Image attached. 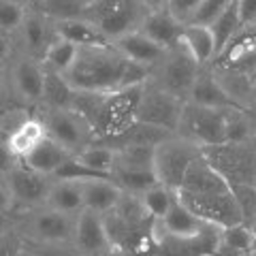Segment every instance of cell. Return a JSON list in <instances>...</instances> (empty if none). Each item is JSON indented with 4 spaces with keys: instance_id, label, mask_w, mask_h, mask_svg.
I'll return each mask as SVG.
<instances>
[{
    "instance_id": "6da1fadb",
    "label": "cell",
    "mask_w": 256,
    "mask_h": 256,
    "mask_svg": "<svg viewBox=\"0 0 256 256\" xmlns=\"http://www.w3.org/2000/svg\"><path fill=\"white\" fill-rule=\"evenodd\" d=\"M126 56L120 54L114 43L79 47L77 60L64 77L75 90L84 92H114L122 88L126 68Z\"/></svg>"
},
{
    "instance_id": "7a4b0ae2",
    "label": "cell",
    "mask_w": 256,
    "mask_h": 256,
    "mask_svg": "<svg viewBox=\"0 0 256 256\" xmlns=\"http://www.w3.org/2000/svg\"><path fill=\"white\" fill-rule=\"evenodd\" d=\"M18 216V233L26 242L38 244H73L75 237V214H64L54 207H34L26 212H15Z\"/></svg>"
},
{
    "instance_id": "3957f363",
    "label": "cell",
    "mask_w": 256,
    "mask_h": 256,
    "mask_svg": "<svg viewBox=\"0 0 256 256\" xmlns=\"http://www.w3.org/2000/svg\"><path fill=\"white\" fill-rule=\"evenodd\" d=\"M203 156L230 186L256 184V137L203 148Z\"/></svg>"
},
{
    "instance_id": "277c9868",
    "label": "cell",
    "mask_w": 256,
    "mask_h": 256,
    "mask_svg": "<svg viewBox=\"0 0 256 256\" xmlns=\"http://www.w3.org/2000/svg\"><path fill=\"white\" fill-rule=\"evenodd\" d=\"M198 70H201V64L192 58V54L186 47L178 43V45L169 47L162 58L158 60V64H154V66L150 68L148 82L162 88L164 92L188 100Z\"/></svg>"
},
{
    "instance_id": "5b68a950",
    "label": "cell",
    "mask_w": 256,
    "mask_h": 256,
    "mask_svg": "<svg viewBox=\"0 0 256 256\" xmlns=\"http://www.w3.org/2000/svg\"><path fill=\"white\" fill-rule=\"evenodd\" d=\"M226 111L228 109L203 107V105H196V102L186 100L182 118H180V124L175 128V134L196 143L201 150L228 141Z\"/></svg>"
},
{
    "instance_id": "8992f818",
    "label": "cell",
    "mask_w": 256,
    "mask_h": 256,
    "mask_svg": "<svg viewBox=\"0 0 256 256\" xmlns=\"http://www.w3.org/2000/svg\"><path fill=\"white\" fill-rule=\"evenodd\" d=\"M148 9L141 0H88L84 18L98 26L114 41L128 30L139 28Z\"/></svg>"
},
{
    "instance_id": "52a82bcc",
    "label": "cell",
    "mask_w": 256,
    "mask_h": 256,
    "mask_svg": "<svg viewBox=\"0 0 256 256\" xmlns=\"http://www.w3.org/2000/svg\"><path fill=\"white\" fill-rule=\"evenodd\" d=\"M203 154V150L180 134H169L154 148V173L164 186L178 190L184 182L190 162Z\"/></svg>"
},
{
    "instance_id": "ba28073f",
    "label": "cell",
    "mask_w": 256,
    "mask_h": 256,
    "mask_svg": "<svg viewBox=\"0 0 256 256\" xmlns=\"http://www.w3.org/2000/svg\"><path fill=\"white\" fill-rule=\"evenodd\" d=\"M41 116L47 128V134L58 141L64 150H68L77 156L82 150L94 143V128L88 124V120L82 118L75 109H34Z\"/></svg>"
},
{
    "instance_id": "9c48e42d",
    "label": "cell",
    "mask_w": 256,
    "mask_h": 256,
    "mask_svg": "<svg viewBox=\"0 0 256 256\" xmlns=\"http://www.w3.org/2000/svg\"><path fill=\"white\" fill-rule=\"evenodd\" d=\"M6 70H9V88L15 102L34 111L41 105L43 98V86H45L43 62L18 50L9 60V64H6Z\"/></svg>"
},
{
    "instance_id": "30bf717a",
    "label": "cell",
    "mask_w": 256,
    "mask_h": 256,
    "mask_svg": "<svg viewBox=\"0 0 256 256\" xmlns=\"http://www.w3.org/2000/svg\"><path fill=\"white\" fill-rule=\"evenodd\" d=\"M184 105H186V100L180 98V96L169 94V92H164L162 88L146 82L141 86V92H139L137 109H134V120L175 132V128L180 124Z\"/></svg>"
},
{
    "instance_id": "8fae6325",
    "label": "cell",
    "mask_w": 256,
    "mask_h": 256,
    "mask_svg": "<svg viewBox=\"0 0 256 256\" xmlns=\"http://www.w3.org/2000/svg\"><path fill=\"white\" fill-rule=\"evenodd\" d=\"M175 192H178L180 201L196 218H201L207 224H214L218 228H226V226H233V224L244 222V216L237 205L233 188L226 192H210V194H196V192H186V190H175Z\"/></svg>"
},
{
    "instance_id": "7c38bea8",
    "label": "cell",
    "mask_w": 256,
    "mask_h": 256,
    "mask_svg": "<svg viewBox=\"0 0 256 256\" xmlns=\"http://www.w3.org/2000/svg\"><path fill=\"white\" fill-rule=\"evenodd\" d=\"M141 86L122 88L107 94L105 107L94 126V141H105L126 130L134 122V109H137Z\"/></svg>"
},
{
    "instance_id": "4fadbf2b",
    "label": "cell",
    "mask_w": 256,
    "mask_h": 256,
    "mask_svg": "<svg viewBox=\"0 0 256 256\" xmlns=\"http://www.w3.org/2000/svg\"><path fill=\"white\" fill-rule=\"evenodd\" d=\"M6 180H9V186L15 198V212L43 207L47 201V194H50L52 184H54L52 175L30 169L22 160L6 173Z\"/></svg>"
},
{
    "instance_id": "5bb4252c",
    "label": "cell",
    "mask_w": 256,
    "mask_h": 256,
    "mask_svg": "<svg viewBox=\"0 0 256 256\" xmlns=\"http://www.w3.org/2000/svg\"><path fill=\"white\" fill-rule=\"evenodd\" d=\"M214 68L230 70L256 82V28H242L218 52L212 62Z\"/></svg>"
},
{
    "instance_id": "9a60e30c",
    "label": "cell",
    "mask_w": 256,
    "mask_h": 256,
    "mask_svg": "<svg viewBox=\"0 0 256 256\" xmlns=\"http://www.w3.org/2000/svg\"><path fill=\"white\" fill-rule=\"evenodd\" d=\"M18 50L32 56V58L43 60L45 52L50 50V45L58 38V32H56V22L47 15L28 9V15L24 20L22 28L18 30V34L13 36Z\"/></svg>"
},
{
    "instance_id": "2e32d148",
    "label": "cell",
    "mask_w": 256,
    "mask_h": 256,
    "mask_svg": "<svg viewBox=\"0 0 256 256\" xmlns=\"http://www.w3.org/2000/svg\"><path fill=\"white\" fill-rule=\"evenodd\" d=\"M73 246L84 256H105L107 252L114 250L105 222H102V214H96L88 207L77 214Z\"/></svg>"
},
{
    "instance_id": "e0dca14e",
    "label": "cell",
    "mask_w": 256,
    "mask_h": 256,
    "mask_svg": "<svg viewBox=\"0 0 256 256\" xmlns=\"http://www.w3.org/2000/svg\"><path fill=\"white\" fill-rule=\"evenodd\" d=\"M188 100L196 102V105H203V107H214V109L242 107L233 96L222 88V84L218 82V77L214 73L212 64L201 66V70H198V75L194 79V86H192V90H190Z\"/></svg>"
},
{
    "instance_id": "ac0fdd59",
    "label": "cell",
    "mask_w": 256,
    "mask_h": 256,
    "mask_svg": "<svg viewBox=\"0 0 256 256\" xmlns=\"http://www.w3.org/2000/svg\"><path fill=\"white\" fill-rule=\"evenodd\" d=\"M114 47L116 50L126 56L130 62H137L141 66L152 68L154 64H158V60L164 56V47H160L158 43H154L148 34H143L139 28L128 30L124 34H120L118 38H114Z\"/></svg>"
},
{
    "instance_id": "d6986e66",
    "label": "cell",
    "mask_w": 256,
    "mask_h": 256,
    "mask_svg": "<svg viewBox=\"0 0 256 256\" xmlns=\"http://www.w3.org/2000/svg\"><path fill=\"white\" fill-rule=\"evenodd\" d=\"M178 190L186 192H196V194H210V192H226L230 190V184L222 178V175L207 162V158L201 154L194 158L188 166L184 182Z\"/></svg>"
},
{
    "instance_id": "ffe728a7",
    "label": "cell",
    "mask_w": 256,
    "mask_h": 256,
    "mask_svg": "<svg viewBox=\"0 0 256 256\" xmlns=\"http://www.w3.org/2000/svg\"><path fill=\"white\" fill-rule=\"evenodd\" d=\"M182 28H184V22L175 18L171 9L148 11L146 18L139 24V30L143 34H148L152 41L158 43L160 47H164V50H169V47L180 43Z\"/></svg>"
},
{
    "instance_id": "44dd1931",
    "label": "cell",
    "mask_w": 256,
    "mask_h": 256,
    "mask_svg": "<svg viewBox=\"0 0 256 256\" xmlns=\"http://www.w3.org/2000/svg\"><path fill=\"white\" fill-rule=\"evenodd\" d=\"M205 226L207 222L196 218L180 198H175V203L171 205L164 218L154 220V233H162L169 237H192L201 233Z\"/></svg>"
},
{
    "instance_id": "7402d4cb",
    "label": "cell",
    "mask_w": 256,
    "mask_h": 256,
    "mask_svg": "<svg viewBox=\"0 0 256 256\" xmlns=\"http://www.w3.org/2000/svg\"><path fill=\"white\" fill-rule=\"evenodd\" d=\"M47 137H50V134H47V128L43 124L41 116H38L36 111H32V114L13 130V134L6 143H9L13 156L18 160H24L30 152H34L38 146H41Z\"/></svg>"
},
{
    "instance_id": "603a6c76",
    "label": "cell",
    "mask_w": 256,
    "mask_h": 256,
    "mask_svg": "<svg viewBox=\"0 0 256 256\" xmlns=\"http://www.w3.org/2000/svg\"><path fill=\"white\" fill-rule=\"evenodd\" d=\"M180 43L192 54V58L201 64V66L212 64L214 58H216V54H218V47H216V38H214L212 28L210 26H201V24H184Z\"/></svg>"
},
{
    "instance_id": "cb8c5ba5",
    "label": "cell",
    "mask_w": 256,
    "mask_h": 256,
    "mask_svg": "<svg viewBox=\"0 0 256 256\" xmlns=\"http://www.w3.org/2000/svg\"><path fill=\"white\" fill-rule=\"evenodd\" d=\"M82 190H84L86 207L96 214H107L109 210H114L124 192L111 178L86 180V182H82Z\"/></svg>"
},
{
    "instance_id": "d4e9b609",
    "label": "cell",
    "mask_w": 256,
    "mask_h": 256,
    "mask_svg": "<svg viewBox=\"0 0 256 256\" xmlns=\"http://www.w3.org/2000/svg\"><path fill=\"white\" fill-rule=\"evenodd\" d=\"M56 32L60 38L75 43L77 47H88V45H107L111 38L102 32L98 26L88 20V18H68V20H58L56 22Z\"/></svg>"
},
{
    "instance_id": "484cf974",
    "label": "cell",
    "mask_w": 256,
    "mask_h": 256,
    "mask_svg": "<svg viewBox=\"0 0 256 256\" xmlns=\"http://www.w3.org/2000/svg\"><path fill=\"white\" fill-rule=\"evenodd\" d=\"M45 205L47 207H54V210H58V212H64V214H75L77 216L82 210H86L82 182L54 180Z\"/></svg>"
},
{
    "instance_id": "4316f807",
    "label": "cell",
    "mask_w": 256,
    "mask_h": 256,
    "mask_svg": "<svg viewBox=\"0 0 256 256\" xmlns=\"http://www.w3.org/2000/svg\"><path fill=\"white\" fill-rule=\"evenodd\" d=\"M70 156H73V154H70L68 150H64L58 141H54L52 137H47L41 146H38L34 152H30V154L24 158L22 162L28 164L30 169H34L38 173L54 175Z\"/></svg>"
},
{
    "instance_id": "83f0119b",
    "label": "cell",
    "mask_w": 256,
    "mask_h": 256,
    "mask_svg": "<svg viewBox=\"0 0 256 256\" xmlns=\"http://www.w3.org/2000/svg\"><path fill=\"white\" fill-rule=\"evenodd\" d=\"M75 92L77 90L68 84V79L64 75L54 73V70L45 68L43 98H41V105H38V107H45V109H70V107H73Z\"/></svg>"
},
{
    "instance_id": "f1b7e54d",
    "label": "cell",
    "mask_w": 256,
    "mask_h": 256,
    "mask_svg": "<svg viewBox=\"0 0 256 256\" xmlns=\"http://www.w3.org/2000/svg\"><path fill=\"white\" fill-rule=\"evenodd\" d=\"M77 52L79 47L75 43L66 41V38H56V41L50 45V50L45 52L43 56V66L47 70H54V73H60V75H66L70 66L75 64L77 60Z\"/></svg>"
},
{
    "instance_id": "f546056e",
    "label": "cell",
    "mask_w": 256,
    "mask_h": 256,
    "mask_svg": "<svg viewBox=\"0 0 256 256\" xmlns=\"http://www.w3.org/2000/svg\"><path fill=\"white\" fill-rule=\"evenodd\" d=\"M88 0H30L28 9L38 11L54 22L68 18H84Z\"/></svg>"
},
{
    "instance_id": "4dcf8cb0",
    "label": "cell",
    "mask_w": 256,
    "mask_h": 256,
    "mask_svg": "<svg viewBox=\"0 0 256 256\" xmlns=\"http://www.w3.org/2000/svg\"><path fill=\"white\" fill-rule=\"evenodd\" d=\"M154 148L156 146L116 148L114 166H122V169H139V171H154ZM114 166H111V169H114Z\"/></svg>"
},
{
    "instance_id": "1f68e13d",
    "label": "cell",
    "mask_w": 256,
    "mask_h": 256,
    "mask_svg": "<svg viewBox=\"0 0 256 256\" xmlns=\"http://www.w3.org/2000/svg\"><path fill=\"white\" fill-rule=\"evenodd\" d=\"M210 28H212V32H214L216 47H218V52H220L222 47L226 45L230 38H233L237 32L244 28L242 20H239V11H237V2H235V0L218 15V18L214 20V24H212ZM216 56H218V54H216Z\"/></svg>"
},
{
    "instance_id": "d6a6232c",
    "label": "cell",
    "mask_w": 256,
    "mask_h": 256,
    "mask_svg": "<svg viewBox=\"0 0 256 256\" xmlns=\"http://www.w3.org/2000/svg\"><path fill=\"white\" fill-rule=\"evenodd\" d=\"M109 175L124 192H134V194H141V192H146L150 186H154V184L158 182L154 171L122 169V166H114Z\"/></svg>"
},
{
    "instance_id": "836d02e7",
    "label": "cell",
    "mask_w": 256,
    "mask_h": 256,
    "mask_svg": "<svg viewBox=\"0 0 256 256\" xmlns=\"http://www.w3.org/2000/svg\"><path fill=\"white\" fill-rule=\"evenodd\" d=\"M141 198H143V203H146L148 212L154 216L156 220H160L171 210V205L175 203V198H178V192L169 186H164V184L156 182L154 186H150L146 192H141Z\"/></svg>"
},
{
    "instance_id": "e575fe53",
    "label": "cell",
    "mask_w": 256,
    "mask_h": 256,
    "mask_svg": "<svg viewBox=\"0 0 256 256\" xmlns=\"http://www.w3.org/2000/svg\"><path fill=\"white\" fill-rule=\"evenodd\" d=\"M77 160L79 162H84L86 166H90V169H94V171L109 175L111 166H114V162H116V150L105 146V143H96L94 141L92 146H88L86 150L79 152Z\"/></svg>"
},
{
    "instance_id": "d590c367",
    "label": "cell",
    "mask_w": 256,
    "mask_h": 256,
    "mask_svg": "<svg viewBox=\"0 0 256 256\" xmlns=\"http://www.w3.org/2000/svg\"><path fill=\"white\" fill-rule=\"evenodd\" d=\"M28 15V6L13 2V0H0V32L15 36Z\"/></svg>"
},
{
    "instance_id": "8d00e7d4",
    "label": "cell",
    "mask_w": 256,
    "mask_h": 256,
    "mask_svg": "<svg viewBox=\"0 0 256 256\" xmlns=\"http://www.w3.org/2000/svg\"><path fill=\"white\" fill-rule=\"evenodd\" d=\"M233 188V194L237 198V205L242 210L244 222L252 224L256 220V184H237Z\"/></svg>"
},
{
    "instance_id": "74e56055",
    "label": "cell",
    "mask_w": 256,
    "mask_h": 256,
    "mask_svg": "<svg viewBox=\"0 0 256 256\" xmlns=\"http://www.w3.org/2000/svg\"><path fill=\"white\" fill-rule=\"evenodd\" d=\"M233 0H201V4L194 9L186 24H201V26H212L214 20L226 9Z\"/></svg>"
},
{
    "instance_id": "f35d334b",
    "label": "cell",
    "mask_w": 256,
    "mask_h": 256,
    "mask_svg": "<svg viewBox=\"0 0 256 256\" xmlns=\"http://www.w3.org/2000/svg\"><path fill=\"white\" fill-rule=\"evenodd\" d=\"M24 246H28L36 256H84L73 244H38L24 239Z\"/></svg>"
},
{
    "instance_id": "ab89813d",
    "label": "cell",
    "mask_w": 256,
    "mask_h": 256,
    "mask_svg": "<svg viewBox=\"0 0 256 256\" xmlns=\"http://www.w3.org/2000/svg\"><path fill=\"white\" fill-rule=\"evenodd\" d=\"M24 248V237L18 230L0 235V256H20Z\"/></svg>"
},
{
    "instance_id": "60d3db41",
    "label": "cell",
    "mask_w": 256,
    "mask_h": 256,
    "mask_svg": "<svg viewBox=\"0 0 256 256\" xmlns=\"http://www.w3.org/2000/svg\"><path fill=\"white\" fill-rule=\"evenodd\" d=\"M201 4V0H169V9L180 22L186 24L190 20V15L194 13V9Z\"/></svg>"
},
{
    "instance_id": "b9f144b4",
    "label": "cell",
    "mask_w": 256,
    "mask_h": 256,
    "mask_svg": "<svg viewBox=\"0 0 256 256\" xmlns=\"http://www.w3.org/2000/svg\"><path fill=\"white\" fill-rule=\"evenodd\" d=\"M9 107H18V102H15L9 88V70L6 66H0V111Z\"/></svg>"
},
{
    "instance_id": "7bdbcfd3",
    "label": "cell",
    "mask_w": 256,
    "mask_h": 256,
    "mask_svg": "<svg viewBox=\"0 0 256 256\" xmlns=\"http://www.w3.org/2000/svg\"><path fill=\"white\" fill-rule=\"evenodd\" d=\"M235 2L244 28H252L256 24V0H235Z\"/></svg>"
},
{
    "instance_id": "ee69618b",
    "label": "cell",
    "mask_w": 256,
    "mask_h": 256,
    "mask_svg": "<svg viewBox=\"0 0 256 256\" xmlns=\"http://www.w3.org/2000/svg\"><path fill=\"white\" fill-rule=\"evenodd\" d=\"M0 212H15V198L9 186V180H6V173H0Z\"/></svg>"
},
{
    "instance_id": "f6af8a7d",
    "label": "cell",
    "mask_w": 256,
    "mask_h": 256,
    "mask_svg": "<svg viewBox=\"0 0 256 256\" xmlns=\"http://www.w3.org/2000/svg\"><path fill=\"white\" fill-rule=\"evenodd\" d=\"M15 52H18L15 38L9 34H0V66H6Z\"/></svg>"
},
{
    "instance_id": "bcb514c9",
    "label": "cell",
    "mask_w": 256,
    "mask_h": 256,
    "mask_svg": "<svg viewBox=\"0 0 256 256\" xmlns=\"http://www.w3.org/2000/svg\"><path fill=\"white\" fill-rule=\"evenodd\" d=\"M20 160L13 156V152L6 141H0V173H9Z\"/></svg>"
},
{
    "instance_id": "7dc6e473",
    "label": "cell",
    "mask_w": 256,
    "mask_h": 256,
    "mask_svg": "<svg viewBox=\"0 0 256 256\" xmlns=\"http://www.w3.org/2000/svg\"><path fill=\"white\" fill-rule=\"evenodd\" d=\"M18 228V216L9 214V212H0V235L11 233V230Z\"/></svg>"
},
{
    "instance_id": "c3c4849f",
    "label": "cell",
    "mask_w": 256,
    "mask_h": 256,
    "mask_svg": "<svg viewBox=\"0 0 256 256\" xmlns=\"http://www.w3.org/2000/svg\"><path fill=\"white\" fill-rule=\"evenodd\" d=\"M148 11H162L169 9V0H141Z\"/></svg>"
},
{
    "instance_id": "681fc988",
    "label": "cell",
    "mask_w": 256,
    "mask_h": 256,
    "mask_svg": "<svg viewBox=\"0 0 256 256\" xmlns=\"http://www.w3.org/2000/svg\"><path fill=\"white\" fill-rule=\"evenodd\" d=\"M20 256H36V254H34V252H32V250H30V248H28V246H24V248H22V252H20Z\"/></svg>"
},
{
    "instance_id": "f907efd6",
    "label": "cell",
    "mask_w": 256,
    "mask_h": 256,
    "mask_svg": "<svg viewBox=\"0 0 256 256\" xmlns=\"http://www.w3.org/2000/svg\"><path fill=\"white\" fill-rule=\"evenodd\" d=\"M105 256H128L126 252H120V250H111V252H107Z\"/></svg>"
},
{
    "instance_id": "816d5d0a",
    "label": "cell",
    "mask_w": 256,
    "mask_h": 256,
    "mask_svg": "<svg viewBox=\"0 0 256 256\" xmlns=\"http://www.w3.org/2000/svg\"><path fill=\"white\" fill-rule=\"evenodd\" d=\"M237 256H256V250H248V252H242V254H237Z\"/></svg>"
},
{
    "instance_id": "f5cc1de1",
    "label": "cell",
    "mask_w": 256,
    "mask_h": 256,
    "mask_svg": "<svg viewBox=\"0 0 256 256\" xmlns=\"http://www.w3.org/2000/svg\"><path fill=\"white\" fill-rule=\"evenodd\" d=\"M13 2H20V4H26V6H30V0H13Z\"/></svg>"
},
{
    "instance_id": "db71d44e",
    "label": "cell",
    "mask_w": 256,
    "mask_h": 256,
    "mask_svg": "<svg viewBox=\"0 0 256 256\" xmlns=\"http://www.w3.org/2000/svg\"><path fill=\"white\" fill-rule=\"evenodd\" d=\"M250 228H252V233H254V239H256V220L250 224Z\"/></svg>"
},
{
    "instance_id": "11a10c76",
    "label": "cell",
    "mask_w": 256,
    "mask_h": 256,
    "mask_svg": "<svg viewBox=\"0 0 256 256\" xmlns=\"http://www.w3.org/2000/svg\"><path fill=\"white\" fill-rule=\"evenodd\" d=\"M252 28H256V24H254V26H252Z\"/></svg>"
},
{
    "instance_id": "9f6ffc18",
    "label": "cell",
    "mask_w": 256,
    "mask_h": 256,
    "mask_svg": "<svg viewBox=\"0 0 256 256\" xmlns=\"http://www.w3.org/2000/svg\"><path fill=\"white\" fill-rule=\"evenodd\" d=\"M0 34H2V32H0Z\"/></svg>"
}]
</instances>
